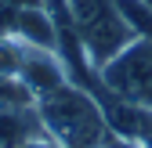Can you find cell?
I'll return each mask as SVG.
<instances>
[{
    "label": "cell",
    "instance_id": "8",
    "mask_svg": "<svg viewBox=\"0 0 152 148\" xmlns=\"http://www.w3.org/2000/svg\"><path fill=\"white\" fill-rule=\"evenodd\" d=\"M18 148H62V144L44 134V137H33V141H26V144H18Z\"/></svg>",
    "mask_w": 152,
    "mask_h": 148
},
{
    "label": "cell",
    "instance_id": "2",
    "mask_svg": "<svg viewBox=\"0 0 152 148\" xmlns=\"http://www.w3.org/2000/svg\"><path fill=\"white\" fill-rule=\"evenodd\" d=\"M72 4V29L76 40L83 47V58L91 62V69L98 72L109 58L134 40L130 25L123 22V15L116 7V0H69Z\"/></svg>",
    "mask_w": 152,
    "mask_h": 148
},
{
    "label": "cell",
    "instance_id": "5",
    "mask_svg": "<svg viewBox=\"0 0 152 148\" xmlns=\"http://www.w3.org/2000/svg\"><path fill=\"white\" fill-rule=\"evenodd\" d=\"M11 33L18 36L22 44L29 47H47V51H58V29H54L51 15L40 4H29V7H18L11 18Z\"/></svg>",
    "mask_w": 152,
    "mask_h": 148
},
{
    "label": "cell",
    "instance_id": "3",
    "mask_svg": "<svg viewBox=\"0 0 152 148\" xmlns=\"http://www.w3.org/2000/svg\"><path fill=\"white\" fill-rule=\"evenodd\" d=\"M98 83L105 94L123 101H148L152 98V36H134L116 58L98 69Z\"/></svg>",
    "mask_w": 152,
    "mask_h": 148
},
{
    "label": "cell",
    "instance_id": "7",
    "mask_svg": "<svg viewBox=\"0 0 152 148\" xmlns=\"http://www.w3.org/2000/svg\"><path fill=\"white\" fill-rule=\"evenodd\" d=\"M102 148H148L141 137H123V134H109Z\"/></svg>",
    "mask_w": 152,
    "mask_h": 148
},
{
    "label": "cell",
    "instance_id": "1",
    "mask_svg": "<svg viewBox=\"0 0 152 148\" xmlns=\"http://www.w3.org/2000/svg\"><path fill=\"white\" fill-rule=\"evenodd\" d=\"M36 112H40L44 134L54 137L62 148H102L105 137L112 134L102 112V101L72 80L40 94Z\"/></svg>",
    "mask_w": 152,
    "mask_h": 148
},
{
    "label": "cell",
    "instance_id": "6",
    "mask_svg": "<svg viewBox=\"0 0 152 148\" xmlns=\"http://www.w3.org/2000/svg\"><path fill=\"white\" fill-rule=\"evenodd\" d=\"M116 7L134 36H152V0H116Z\"/></svg>",
    "mask_w": 152,
    "mask_h": 148
},
{
    "label": "cell",
    "instance_id": "4",
    "mask_svg": "<svg viewBox=\"0 0 152 148\" xmlns=\"http://www.w3.org/2000/svg\"><path fill=\"white\" fill-rule=\"evenodd\" d=\"M18 80L26 83V90L33 98H40V94H47V90L69 83V69H65L58 51L29 47L26 44V58H22V69H18Z\"/></svg>",
    "mask_w": 152,
    "mask_h": 148
}]
</instances>
